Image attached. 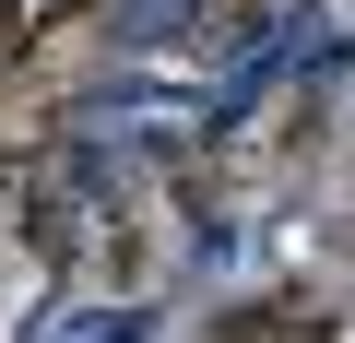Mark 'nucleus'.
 Here are the masks:
<instances>
[{
	"label": "nucleus",
	"mask_w": 355,
	"mask_h": 343,
	"mask_svg": "<svg viewBox=\"0 0 355 343\" xmlns=\"http://www.w3.org/2000/svg\"><path fill=\"white\" fill-rule=\"evenodd\" d=\"M24 48H36V0H0V83L24 71Z\"/></svg>",
	"instance_id": "obj_2"
},
{
	"label": "nucleus",
	"mask_w": 355,
	"mask_h": 343,
	"mask_svg": "<svg viewBox=\"0 0 355 343\" xmlns=\"http://www.w3.org/2000/svg\"><path fill=\"white\" fill-rule=\"evenodd\" d=\"M48 130H60V107H0V178H24Z\"/></svg>",
	"instance_id": "obj_1"
}]
</instances>
